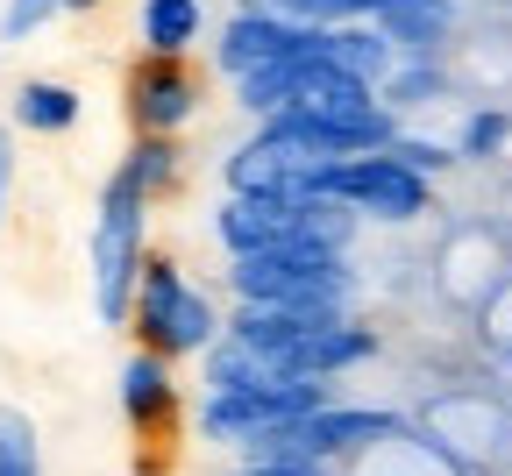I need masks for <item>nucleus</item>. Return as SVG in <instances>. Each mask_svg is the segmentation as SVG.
I'll return each mask as SVG.
<instances>
[{
	"instance_id": "3",
	"label": "nucleus",
	"mask_w": 512,
	"mask_h": 476,
	"mask_svg": "<svg viewBox=\"0 0 512 476\" xmlns=\"http://www.w3.org/2000/svg\"><path fill=\"white\" fill-rule=\"evenodd\" d=\"M143 256H150V199L114 171L100 185V214H93V313H100V327H128Z\"/></svg>"
},
{
	"instance_id": "14",
	"label": "nucleus",
	"mask_w": 512,
	"mask_h": 476,
	"mask_svg": "<svg viewBox=\"0 0 512 476\" xmlns=\"http://www.w3.org/2000/svg\"><path fill=\"white\" fill-rule=\"evenodd\" d=\"M8 114H15V128H29V135H64V128H79L86 100H79V86H64V79H22Z\"/></svg>"
},
{
	"instance_id": "18",
	"label": "nucleus",
	"mask_w": 512,
	"mask_h": 476,
	"mask_svg": "<svg viewBox=\"0 0 512 476\" xmlns=\"http://www.w3.org/2000/svg\"><path fill=\"white\" fill-rule=\"evenodd\" d=\"M505 143H512V107H477L463 121V135H456V157L463 164H491Z\"/></svg>"
},
{
	"instance_id": "16",
	"label": "nucleus",
	"mask_w": 512,
	"mask_h": 476,
	"mask_svg": "<svg viewBox=\"0 0 512 476\" xmlns=\"http://www.w3.org/2000/svg\"><path fill=\"white\" fill-rule=\"evenodd\" d=\"M0 476H43V441L22 405H0Z\"/></svg>"
},
{
	"instance_id": "22",
	"label": "nucleus",
	"mask_w": 512,
	"mask_h": 476,
	"mask_svg": "<svg viewBox=\"0 0 512 476\" xmlns=\"http://www.w3.org/2000/svg\"><path fill=\"white\" fill-rule=\"evenodd\" d=\"M8 185H15V143H8V128H0V214H8Z\"/></svg>"
},
{
	"instance_id": "24",
	"label": "nucleus",
	"mask_w": 512,
	"mask_h": 476,
	"mask_svg": "<svg viewBox=\"0 0 512 476\" xmlns=\"http://www.w3.org/2000/svg\"><path fill=\"white\" fill-rule=\"evenodd\" d=\"M235 8H271V0H235Z\"/></svg>"
},
{
	"instance_id": "10",
	"label": "nucleus",
	"mask_w": 512,
	"mask_h": 476,
	"mask_svg": "<svg viewBox=\"0 0 512 476\" xmlns=\"http://www.w3.org/2000/svg\"><path fill=\"white\" fill-rule=\"evenodd\" d=\"M456 22H463L456 0H377V15H370V29L384 43H392L399 57H420V64H441Z\"/></svg>"
},
{
	"instance_id": "1",
	"label": "nucleus",
	"mask_w": 512,
	"mask_h": 476,
	"mask_svg": "<svg viewBox=\"0 0 512 476\" xmlns=\"http://www.w3.org/2000/svg\"><path fill=\"white\" fill-rule=\"evenodd\" d=\"M221 285L235 306H278V313H313V320H349V306H356L349 256L320 249L313 235H292L264 256H235Z\"/></svg>"
},
{
	"instance_id": "2",
	"label": "nucleus",
	"mask_w": 512,
	"mask_h": 476,
	"mask_svg": "<svg viewBox=\"0 0 512 476\" xmlns=\"http://www.w3.org/2000/svg\"><path fill=\"white\" fill-rule=\"evenodd\" d=\"M228 313L214 306L207 285H192L178 256H143V278H136V306H128V334H136V349L164 356V363H192L221 342Z\"/></svg>"
},
{
	"instance_id": "4",
	"label": "nucleus",
	"mask_w": 512,
	"mask_h": 476,
	"mask_svg": "<svg viewBox=\"0 0 512 476\" xmlns=\"http://www.w3.org/2000/svg\"><path fill=\"white\" fill-rule=\"evenodd\" d=\"M320 405H335V384H313V377H271L256 391H221V398H200V413H192V427H200L207 448H256L271 441L299 420H313Z\"/></svg>"
},
{
	"instance_id": "23",
	"label": "nucleus",
	"mask_w": 512,
	"mask_h": 476,
	"mask_svg": "<svg viewBox=\"0 0 512 476\" xmlns=\"http://www.w3.org/2000/svg\"><path fill=\"white\" fill-rule=\"evenodd\" d=\"M57 8H64V15H93V8H100V0H57Z\"/></svg>"
},
{
	"instance_id": "20",
	"label": "nucleus",
	"mask_w": 512,
	"mask_h": 476,
	"mask_svg": "<svg viewBox=\"0 0 512 476\" xmlns=\"http://www.w3.org/2000/svg\"><path fill=\"white\" fill-rule=\"evenodd\" d=\"M64 8H57V0H8V8H0V36H8V43H29L36 29H50Z\"/></svg>"
},
{
	"instance_id": "17",
	"label": "nucleus",
	"mask_w": 512,
	"mask_h": 476,
	"mask_svg": "<svg viewBox=\"0 0 512 476\" xmlns=\"http://www.w3.org/2000/svg\"><path fill=\"white\" fill-rule=\"evenodd\" d=\"M271 15H285L292 29H349L377 15V0H271Z\"/></svg>"
},
{
	"instance_id": "5",
	"label": "nucleus",
	"mask_w": 512,
	"mask_h": 476,
	"mask_svg": "<svg viewBox=\"0 0 512 476\" xmlns=\"http://www.w3.org/2000/svg\"><path fill=\"white\" fill-rule=\"evenodd\" d=\"M313 192H320V199H342L356 221H392V228H406V221H427V214H434V185H427L420 171H406L392 150H377V157H349V164H328V171L313 178Z\"/></svg>"
},
{
	"instance_id": "11",
	"label": "nucleus",
	"mask_w": 512,
	"mask_h": 476,
	"mask_svg": "<svg viewBox=\"0 0 512 476\" xmlns=\"http://www.w3.org/2000/svg\"><path fill=\"white\" fill-rule=\"evenodd\" d=\"M143 57H192V43L207 36V8L200 0H143Z\"/></svg>"
},
{
	"instance_id": "8",
	"label": "nucleus",
	"mask_w": 512,
	"mask_h": 476,
	"mask_svg": "<svg viewBox=\"0 0 512 476\" xmlns=\"http://www.w3.org/2000/svg\"><path fill=\"white\" fill-rule=\"evenodd\" d=\"M299 199H306V192H299ZM299 199H235V192H228L221 207H214V242L228 249V263L292 242V235H299Z\"/></svg>"
},
{
	"instance_id": "15",
	"label": "nucleus",
	"mask_w": 512,
	"mask_h": 476,
	"mask_svg": "<svg viewBox=\"0 0 512 476\" xmlns=\"http://www.w3.org/2000/svg\"><path fill=\"white\" fill-rule=\"evenodd\" d=\"M448 93V72L441 64H420V57H399V72L377 86V100L392 107V114H420V107H434Z\"/></svg>"
},
{
	"instance_id": "12",
	"label": "nucleus",
	"mask_w": 512,
	"mask_h": 476,
	"mask_svg": "<svg viewBox=\"0 0 512 476\" xmlns=\"http://www.w3.org/2000/svg\"><path fill=\"white\" fill-rule=\"evenodd\" d=\"M114 171L157 207V199H171V192L185 185V150H178V135H136V143H128V157H121Z\"/></svg>"
},
{
	"instance_id": "7",
	"label": "nucleus",
	"mask_w": 512,
	"mask_h": 476,
	"mask_svg": "<svg viewBox=\"0 0 512 476\" xmlns=\"http://www.w3.org/2000/svg\"><path fill=\"white\" fill-rule=\"evenodd\" d=\"M114 391H121V420H128V434L143 441V462H150V448H157V469H164V441H178V420H185L178 363H164V356L136 349V356L121 363Z\"/></svg>"
},
{
	"instance_id": "6",
	"label": "nucleus",
	"mask_w": 512,
	"mask_h": 476,
	"mask_svg": "<svg viewBox=\"0 0 512 476\" xmlns=\"http://www.w3.org/2000/svg\"><path fill=\"white\" fill-rule=\"evenodd\" d=\"M121 100L136 135H185V121L207 100V79L192 72V57H136L121 79Z\"/></svg>"
},
{
	"instance_id": "19",
	"label": "nucleus",
	"mask_w": 512,
	"mask_h": 476,
	"mask_svg": "<svg viewBox=\"0 0 512 476\" xmlns=\"http://www.w3.org/2000/svg\"><path fill=\"white\" fill-rule=\"evenodd\" d=\"M392 157H399L406 171H420L427 185H434L441 171H456V164H463V157H456V143H427V135H406V128H399V143H392Z\"/></svg>"
},
{
	"instance_id": "21",
	"label": "nucleus",
	"mask_w": 512,
	"mask_h": 476,
	"mask_svg": "<svg viewBox=\"0 0 512 476\" xmlns=\"http://www.w3.org/2000/svg\"><path fill=\"white\" fill-rule=\"evenodd\" d=\"M477 327H484V342H491L498 356H512V278L477 306Z\"/></svg>"
},
{
	"instance_id": "9",
	"label": "nucleus",
	"mask_w": 512,
	"mask_h": 476,
	"mask_svg": "<svg viewBox=\"0 0 512 476\" xmlns=\"http://www.w3.org/2000/svg\"><path fill=\"white\" fill-rule=\"evenodd\" d=\"M299 43V29L271 8H235L221 22V43H214V72L221 79H249V72H264V64H278L285 50Z\"/></svg>"
},
{
	"instance_id": "13",
	"label": "nucleus",
	"mask_w": 512,
	"mask_h": 476,
	"mask_svg": "<svg viewBox=\"0 0 512 476\" xmlns=\"http://www.w3.org/2000/svg\"><path fill=\"white\" fill-rule=\"evenodd\" d=\"M328 64H335V72H349L356 86H384V79H392L399 72V50L392 43H384L370 22H349V29H328Z\"/></svg>"
}]
</instances>
